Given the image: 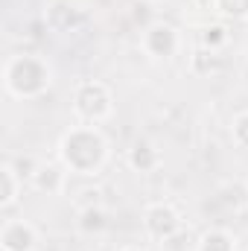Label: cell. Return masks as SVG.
Masks as SVG:
<instances>
[{
	"instance_id": "7c38bea8",
	"label": "cell",
	"mask_w": 248,
	"mask_h": 251,
	"mask_svg": "<svg viewBox=\"0 0 248 251\" xmlns=\"http://www.w3.org/2000/svg\"><path fill=\"white\" fill-rule=\"evenodd\" d=\"M196 251H237V240L225 228H210V231H204L198 237Z\"/></svg>"
},
{
	"instance_id": "9c48e42d",
	"label": "cell",
	"mask_w": 248,
	"mask_h": 251,
	"mask_svg": "<svg viewBox=\"0 0 248 251\" xmlns=\"http://www.w3.org/2000/svg\"><path fill=\"white\" fill-rule=\"evenodd\" d=\"M21 190H24L21 173H18L12 164H3V167H0V210L15 207L18 199H21Z\"/></svg>"
},
{
	"instance_id": "5b68a950",
	"label": "cell",
	"mask_w": 248,
	"mask_h": 251,
	"mask_svg": "<svg viewBox=\"0 0 248 251\" xmlns=\"http://www.w3.org/2000/svg\"><path fill=\"white\" fill-rule=\"evenodd\" d=\"M178 47H181V35L167 21H155L140 32V50L152 62H170L178 53Z\"/></svg>"
},
{
	"instance_id": "4fadbf2b",
	"label": "cell",
	"mask_w": 248,
	"mask_h": 251,
	"mask_svg": "<svg viewBox=\"0 0 248 251\" xmlns=\"http://www.w3.org/2000/svg\"><path fill=\"white\" fill-rule=\"evenodd\" d=\"M228 41H231V32H228L225 21H216V24H207V26H201V47H204V50H213V53H219V50H222Z\"/></svg>"
},
{
	"instance_id": "52a82bcc",
	"label": "cell",
	"mask_w": 248,
	"mask_h": 251,
	"mask_svg": "<svg viewBox=\"0 0 248 251\" xmlns=\"http://www.w3.org/2000/svg\"><path fill=\"white\" fill-rule=\"evenodd\" d=\"M29 184L44 196H62L67 187V167L62 161H41L32 167Z\"/></svg>"
},
{
	"instance_id": "30bf717a",
	"label": "cell",
	"mask_w": 248,
	"mask_h": 251,
	"mask_svg": "<svg viewBox=\"0 0 248 251\" xmlns=\"http://www.w3.org/2000/svg\"><path fill=\"white\" fill-rule=\"evenodd\" d=\"M82 21H85V15H82L76 6H67V3H56V6H50V12H47V24H50L56 32H70V29H76Z\"/></svg>"
},
{
	"instance_id": "5bb4252c",
	"label": "cell",
	"mask_w": 248,
	"mask_h": 251,
	"mask_svg": "<svg viewBox=\"0 0 248 251\" xmlns=\"http://www.w3.org/2000/svg\"><path fill=\"white\" fill-rule=\"evenodd\" d=\"M213 12L222 21H248V0H216Z\"/></svg>"
},
{
	"instance_id": "ba28073f",
	"label": "cell",
	"mask_w": 248,
	"mask_h": 251,
	"mask_svg": "<svg viewBox=\"0 0 248 251\" xmlns=\"http://www.w3.org/2000/svg\"><path fill=\"white\" fill-rule=\"evenodd\" d=\"M125 161H128V167L134 170V173H155L158 167H161V149L152 143V140H134L131 146H128V152H125Z\"/></svg>"
},
{
	"instance_id": "ac0fdd59",
	"label": "cell",
	"mask_w": 248,
	"mask_h": 251,
	"mask_svg": "<svg viewBox=\"0 0 248 251\" xmlns=\"http://www.w3.org/2000/svg\"><path fill=\"white\" fill-rule=\"evenodd\" d=\"M0 251H3V249H0Z\"/></svg>"
},
{
	"instance_id": "8fae6325",
	"label": "cell",
	"mask_w": 248,
	"mask_h": 251,
	"mask_svg": "<svg viewBox=\"0 0 248 251\" xmlns=\"http://www.w3.org/2000/svg\"><path fill=\"white\" fill-rule=\"evenodd\" d=\"M105 225H108V213H105V207H99V204H85V207L79 210L76 228H79L82 234H88V237L102 234Z\"/></svg>"
},
{
	"instance_id": "277c9868",
	"label": "cell",
	"mask_w": 248,
	"mask_h": 251,
	"mask_svg": "<svg viewBox=\"0 0 248 251\" xmlns=\"http://www.w3.org/2000/svg\"><path fill=\"white\" fill-rule=\"evenodd\" d=\"M181 228H184V219L173 201H152L143 207V231L152 240L170 243L181 234Z\"/></svg>"
},
{
	"instance_id": "9a60e30c",
	"label": "cell",
	"mask_w": 248,
	"mask_h": 251,
	"mask_svg": "<svg viewBox=\"0 0 248 251\" xmlns=\"http://www.w3.org/2000/svg\"><path fill=\"white\" fill-rule=\"evenodd\" d=\"M231 140L237 143V149H246L248 152V108L240 111V114L231 120Z\"/></svg>"
},
{
	"instance_id": "7a4b0ae2",
	"label": "cell",
	"mask_w": 248,
	"mask_h": 251,
	"mask_svg": "<svg viewBox=\"0 0 248 251\" xmlns=\"http://www.w3.org/2000/svg\"><path fill=\"white\" fill-rule=\"evenodd\" d=\"M53 67L38 53H15L3 64V88L15 100H41L53 88Z\"/></svg>"
},
{
	"instance_id": "e0dca14e",
	"label": "cell",
	"mask_w": 248,
	"mask_h": 251,
	"mask_svg": "<svg viewBox=\"0 0 248 251\" xmlns=\"http://www.w3.org/2000/svg\"><path fill=\"white\" fill-rule=\"evenodd\" d=\"M117 251H143V249H137V246H125V249H117Z\"/></svg>"
},
{
	"instance_id": "3957f363",
	"label": "cell",
	"mask_w": 248,
	"mask_h": 251,
	"mask_svg": "<svg viewBox=\"0 0 248 251\" xmlns=\"http://www.w3.org/2000/svg\"><path fill=\"white\" fill-rule=\"evenodd\" d=\"M70 105L79 123L99 126L114 114V91L102 79H82L73 91Z\"/></svg>"
},
{
	"instance_id": "6da1fadb",
	"label": "cell",
	"mask_w": 248,
	"mask_h": 251,
	"mask_svg": "<svg viewBox=\"0 0 248 251\" xmlns=\"http://www.w3.org/2000/svg\"><path fill=\"white\" fill-rule=\"evenodd\" d=\"M108 158H111L108 137L91 123L70 126L62 134V140H59V161L73 176L94 178V176H99L105 170Z\"/></svg>"
},
{
	"instance_id": "2e32d148",
	"label": "cell",
	"mask_w": 248,
	"mask_h": 251,
	"mask_svg": "<svg viewBox=\"0 0 248 251\" xmlns=\"http://www.w3.org/2000/svg\"><path fill=\"white\" fill-rule=\"evenodd\" d=\"M193 3H196L198 9H204V12H213V3H216V0H193Z\"/></svg>"
},
{
	"instance_id": "8992f818",
	"label": "cell",
	"mask_w": 248,
	"mask_h": 251,
	"mask_svg": "<svg viewBox=\"0 0 248 251\" xmlns=\"http://www.w3.org/2000/svg\"><path fill=\"white\" fill-rule=\"evenodd\" d=\"M0 249L3 251H35L38 249V228L29 219H6L0 228Z\"/></svg>"
}]
</instances>
